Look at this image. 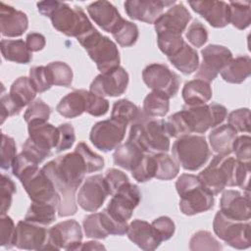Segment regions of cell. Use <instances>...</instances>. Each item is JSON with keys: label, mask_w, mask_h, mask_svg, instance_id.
Returning <instances> with one entry per match:
<instances>
[{"label": "cell", "mask_w": 251, "mask_h": 251, "mask_svg": "<svg viewBox=\"0 0 251 251\" xmlns=\"http://www.w3.org/2000/svg\"><path fill=\"white\" fill-rule=\"evenodd\" d=\"M42 170L51 178L59 194L60 204L57 210L59 217L75 215L77 211L75 193L87 174L81 155L74 151L59 156L44 165Z\"/></svg>", "instance_id": "1"}, {"label": "cell", "mask_w": 251, "mask_h": 251, "mask_svg": "<svg viewBox=\"0 0 251 251\" xmlns=\"http://www.w3.org/2000/svg\"><path fill=\"white\" fill-rule=\"evenodd\" d=\"M226 116V108L215 102L193 106L184 105L182 110L168 118L166 126L170 137L178 138L191 133H205L210 127L220 126Z\"/></svg>", "instance_id": "2"}, {"label": "cell", "mask_w": 251, "mask_h": 251, "mask_svg": "<svg viewBox=\"0 0 251 251\" xmlns=\"http://www.w3.org/2000/svg\"><path fill=\"white\" fill-rule=\"evenodd\" d=\"M250 172L251 163L240 162L230 155L217 154L197 176L213 195H218L226 186H238L249 192Z\"/></svg>", "instance_id": "3"}, {"label": "cell", "mask_w": 251, "mask_h": 251, "mask_svg": "<svg viewBox=\"0 0 251 251\" xmlns=\"http://www.w3.org/2000/svg\"><path fill=\"white\" fill-rule=\"evenodd\" d=\"M36 6L38 12L49 18L52 25L67 36L77 39L94 27L79 6L71 7L65 2L56 0L40 1Z\"/></svg>", "instance_id": "4"}, {"label": "cell", "mask_w": 251, "mask_h": 251, "mask_svg": "<svg viewBox=\"0 0 251 251\" xmlns=\"http://www.w3.org/2000/svg\"><path fill=\"white\" fill-rule=\"evenodd\" d=\"M127 140L146 154L166 153L170 150V135L166 121L151 118L143 111L131 123Z\"/></svg>", "instance_id": "5"}, {"label": "cell", "mask_w": 251, "mask_h": 251, "mask_svg": "<svg viewBox=\"0 0 251 251\" xmlns=\"http://www.w3.org/2000/svg\"><path fill=\"white\" fill-rule=\"evenodd\" d=\"M176 189L180 198V212L186 216L200 214L214 207V195L195 175H180L176 181Z\"/></svg>", "instance_id": "6"}, {"label": "cell", "mask_w": 251, "mask_h": 251, "mask_svg": "<svg viewBox=\"0 0 251 251\" xmlns=\"http://www.w3.org/2000/svg\"><path fill=\"white\" fill-rule=\"evenodd\" d=\"M77 41L96 64L100 74L120 67V52L116 43L102 35L95 27L77 38Z\"/></svg>", "instance_id": "7"}, {"label": "cell", "mask_w": 251, "mask_h": 251, "mask_svg": "<svg viewBox=\"0 0 251 251\" xmlns=\"http://www.w3.org/2000/svg\"><path fill=\"white\" fill-rule=\"evenodd\" d=\"M172 153L178 165L191 172L203 167L211 154L206 138L197 134H186L176 138Z\"/></svg>", "instance_id": "8"}, {"label": "cell", "mask_w": 251, "mask_h": 251, "mask_svg": "<svg viewBox=\"0 0 251 251\" xmlns=\"http://www.w3.org/2000/svg\"><path fill=\"white\" fill-rule=\"evenodd\" d=\"M20 181L32 202L51 204L58 210L60 204L59 194L53 181L42 168L30 169L21 176Z\"/></svg>", "instance_id": "9"}, {"label": "cell", "mask_w": 251, "mask_h": 251, "mask_svg": "<svg viewBox=\"0 0 251 251\" xmlns=\"http://www.w3.org/2000/svg\"><path fill=\"white\" fill-rule=\"evenodd\" d=\"M250 227L249 222L229 220L221 211L217 212L213 221L215 234L235 249H247L250 247Z\"/></svg>", "instance_id": "10"}, {"label": "cell", "mask_w": 251, "mask_h": 251, "mask_svg": "<svg viewBox=\"0 0 251 251\" xmlns=\"http://www.w3.org/2000/svg\"><path fill=\"white\" fill-rule=\"evenodd\" d=\"M82 240V230L75 220H67L48 228V237L43 250H77Z\"/></svg>", "instance_id": "11"}, {"label": "cell", "mask_w": 251, "mask_h": 251, "mask_svg": "<svg viewBox=\"0 0 251 251\" xmlns=\"http://www.w3.org/2000/svg\"><path fill=\"white\" fill-rule=\"evenodd\" d=\"M141 200V192L136 184L130 181L121 186L113 195L108 203L107 212L117 221L127 223L131 218L133 210Z\"/></svg>", "instance_id": "12"}, {"label": "cell", "mask_w": 251, "mask_h": 251, "mask_svg": "<svg viewBox=\"0 0 251 251\" xmlns=\"http://www.w3.org/2000/svg\"><path fill=\"white\" fill-rule=\"evenodd\" d=\"M126 125L114 119L97 122L91 128L89 139L91 143L102 152L116 149L126 135Z\"/></svg>", "instance_id": "13"}, {"label": "cell", "mask_w": 251, "mask_h": 251, "mask_svg": "<svg viewBox=\"0 0 251 251\" xmlns=\"http://www.w3.org/2000/svg\"><path fill=\"white\" fill-rule=\"evenodd\" d=\"M202 62L197 69L195 78L207 82L214 80L226 64L232 59V53L223 45L209 44L201 50Z\"/></svg>", "instance_id": "14"}, {"label": "cell", "mask_w": 251, "mask_h": 251, "mask_svg": "<svg viewBox=\"0 0 251 251\" xmlns=\"http://www.w3.org/2000/svg\"><path fill=\"white\" fill-rule=\"evenodd\" d=\"M142 79L148 88L167 94L170 98L179 89V76L166 65L153 63L142 71Z\"/></svg>", "instance_id": "15"}, {"label": "cell", "mask_w": 251, "mask_h": 251, "mask_svg": "<svg viewBox=\"0 0 251 251\" xmlns=\"http://www.w3.org/2000/svg\"><path fill=\"white\" fill-rule=\"evenodd\" d=\"M109 194L105 177L94 175L84 179L76 195V202L84 211L94 213L102 207Z\"/></svg>", "instance_id": "16"}, {"label": "cell", "mask_w": 251, "mask_h": 251, "mask_svg": "<svg viewBox=\"0 0 251 251\" xmlns=\"http://www.w3.org/2000/svg\"><path fill=\"white\" fill-rule=\"evenodd\" d=\"M128 84V74L122 67L99 74L91 82L89 91L101 96L118 97L123 95Z\"/></svg>", "instance_id": "17"}, {"label": "cell", "mask_w": 251, "mask_h": 251, "mask_svg": "<svg viewBox=\"0 0 251 251\" xmlns=\"http://www.w3.org/2000/svg\"><path fill=\"white\" fill-rule=\"evenodd\" d=\"M221 213L229 220L249 222L251 216L250 193L238 190H224L220 200Z\"/></svg>", "instance_id": "18"}, {"label": "cell", "mask_w": 251, "mask_h": 251, "mask_svg": "<svg viewBox=\"0 0 251 251\" xmlns=\"http://www.w3.org/2000/svg\"><path fill=\"white\" fill-rule=\"evenodd\" d=\"M48 237V228L26 220L20 221L16 226L15 246L24 250H43Z\"/></svg>", "instance_id": "19"}, {"label": "cell", "mask_w": 251, "mask_h": 251, "mask_svg": "<svg viewBox=\"0 0 251 251\" xmlns=\"http://www.w3.org/2000/svg\"><path fill=\"white\" fill-rule=\"evenodd\" d=\"M176 3V1L164 0H127L124 3V7L130 19L146 24H154L163 14L164 8Z\"/></svg>", "instance_id": "20"}, {"label": "cell", "mask_w": 251, "mask_h": 251, "mask_svg": "<svg viewBox=\"0 0 251 251\" xmlns=\"http://www.w3.org/2000/svg\"><path fill=\"white\" fill-rule=\"evenodd\" d=\"M126 235L130 241L144 251H153L163 242L160 233L152 224L138 219L128 225Z\"/></svg>", "instance_id": "21"}, {"label": "cell", "mask_w": 251, "mask_h": 251, "mask_svg": "<svg viewBox=\"0 0 251 251\" xmlns=\"http://www.w3.org/2000/svg\"><path fill=\"white\" fill-rule=\"evenodd\" d=\"M192 10L217 28L229 24V5L225 1H189Z\"/></svg>", "instance_id": "22"}, {"label": "cell", "mask_w": 251, "mask_h": 251, "mask_svg": "<svg viewBox=\"0 0 251 251\" xmlns=\"http://www.w3.org/2000/svg\"><path fill=\"white\" fill-rule=\"evenodd\" d=\"M190 20L191 15L185 6L182 3H176L158 18L154 26L156 32L170 31L182 34Z\"/></svg>", "instance_id": "23"}, {"label": "cell", "mask_w": 251, "mask_h": 251, "mask_svg": "<svg viewBox=\"0 0 251 251\" xmlns=\"http://www.w3.org/2000/svg\"><path fill=\"white\" fill-rule=\"evenodd\" d=\"M91 20L104 31L112 33L123 22L118 9L108 1H95L86 8Z\"/></svg>", "instance_id": "24"}, {"label": "cell", "mask_w": 251, "mask_h": 251, "mask_svg": "<svg viewBox=\"0 0 251 251\" xmlns=\"http://www.w3.org/2000/svg\"><path fill=\"white\" fill-rule=\"evenodd\" d=\"M1 34L6 37H18L24 34L28 27L27 16L12 6L0 3Z\"/></svg>", "instance_id": "25"}, {"label": "cell", "mask_w": 251, "mask_h": 251, "mask_svg": "<svg viewBox=\"0 0 251 251\" xmlns=\"http://www.w3.org/2000/svg\"><path fill=\"white\" fill-rule=\"evenodd\" d=\"M28 138L41 149L51 152L56 148L60 138L59 128L46 123H30L27 125Z\"/></svg>", "instance_id": "26"}, {"label": "cell", "mask_w": 251, "mask_h": 251, "mask_svg": "<svg viewBox=\"0 0 251 251\" xmlns=\"http://www.w3.org/2000/svg\"><path fill=\"white\" fill-rule=\"evenodd\" d=\"M237 136V131L228 124L221 125L210 132L209 142L214 152L221 155H230L232 153V142Z\"/></svg>", "instance_id": "27"}, {"label": "cell", "mask_w": 251, "mask_h": 251, "mask_svg": "<svg viewBox=\"0 0 251 251\" xmlns=\"http://www.w3.org/2000/svg\"><path fill=\"white\" fill-rule=\"evenodd\" d=\"M181 95L185 105H202L211 100L213 91L209 82L195 78L184 84Z\"/></svg>", "instance_id": "28"}, {"label": "cell", "mask_w": 251, "mask_h": 251, "mask_svg": "<svg viewBox=\"0 0 251 251\" xmlns=\"http://www.w3.org/2000/svg\"><path fill=\"white\" fill-rule=\"evenodd\" d=\"M251 73V59L249 56H239L232 58L221 71L223 79L229 83H242Z\"/></svg>", "instance_id": "29"}, {"label": "cell", "mask_w": 251, "mask_h": 251, "mask_svg": "<svg viewBox=\"0 0 251 251\" xmlns=\"http://www.w3.org/2000/svg\"><path fill=\"white\" fill-rule=\"evenodd\" d=\"M85 90H74L63 97L58 103L57 112L67 119H74L85 112Z\"/></svg>", "instance_id": "30"}, {"label": "cell", "mask_w": 251, "mask_h": 251, "mask_svg": "<svg viewBox=\"0 0 251 251\" xmlns=\"http://www.w3.org/2000/svg\"><path fill=\"white\" fill-rule=\"evenodd\" d=\"M144 154L146 153L142 152L136 145L127 140L115 149L113 154L114 164L131 172L141 162Z\"/></svg>", "instance_id": "31"}, {"label": "cell", "mask_w": 251, "mask_h": 251, "mask_svg": "<svg viewBox=\"0 0 251 251\" xmlns=\"http://www.w3.org/2000/svg\"><path fill=\"white\" fill-rule=\"evenodd\" d=\"M1 53L5 60L18 64H28L32 60V53L23 39H2Z\"/></svg>", "instance_id": "32"}, {"label": "cell", "mask_w": 251, "mask_h": 251, "mask_svg": "<svg viewBox=\"0 0 251 251\" xmlns=\"http://www.w3.org/2000/svg\"><path fill=\"white\" fill-rule=\"evenodd\" d=\"M168 59L176 70L184 75L194 73L199 67V56L196 50L186 42L176 54L169 57Z\"/></svg>", "instance_id": "33"}, {"label": "cell", "mask_w": 251, "mask_h": 251, "mask_svg": "<svg viewBox=\"0 0 251 251\" xmlns=\"http://www.w3.org/2000/svg\"><path fill=\"white\" fill-rule=\"evenodd\" d=\"M36 93L37 92L32 86L29 78L26 76H20L12 83L9 95L15 104L20 109H23L33 102Z\"/></svg>", "instance_id": "34"}, {"label": "cell", "mask_w": 251, "mask_h": 251, "mask_svg": "<svg viewBox=\"0 0 251 251\" xmlns=\"http://www.w3.org/2000/svg\"><path fill=\"white\" fill-rule=\"evenodd\" d=\"M170 110V97L160 91L152 90L143 101V112L151 117H164Z\"/></svg>", "instance_id": "35"}, {"label": "cell", "mask_w": 251, "mask_h": 251, "mask_svg": "<svg viewBox=\"0 0 251 251\" xmlns=\"http://www.w3.org/2000/svg\"><path fill=\"white\" fill-rule=\"evenodd\" d=\"M56 212L58 211L54 205L32 202L26 211L25 220L46 226L55 221Z\"/></svg>", "instance_id": "36"}, {"label": "cell", "mask_w": 251, "mask_h": 251, "mask_svg": "<svg viewBox=\"0 0 251 251\" xmlns=\"http://www.w3.org/2000/svg\"><path fill=\"white\" fill-rule=\"evenodd\" d=\"M229 5V24L237 29H245L251 24V8L248 1H231Z\"/></svg>", "instance_id": "37"}, {"label": "cell", "mask_w": 251, "mask_h": 251, "mask_svg": "<svg viewBox=\"0 0 251 251\" xmlns=\"http://www.w3.org/2000/svg\"><path fill=\"white\" fill-rule=\"evenodd\" d=\"M141 110L132 102L126 99H121L114 103L111 112V119L121 122L125 125L133 123L140 115Z\"/></svg>", "instance_id": "38"}, {"label": "cell", "mask_w": 251, "mask_h": 251, "mask_svg": "<svg viewBox=\"0 0 251 251\" xmlns=\"http://www.w3.org/2000/svg\"><path fill=\"white\" fill-rule=\"evenodd\" d=\"M153 155L157 163L155 178L160 180H171L177 176L179 165L174 158L166 153H156Z\"/></svg>", "instance_id": "39"}, {"label": "cell", "mask_w": 251, "mask_h": 251, "mask_svg": "<svg viewBox=\"0 0 251 251\" xmlns=\"http://www.w3.org/2000/svg\"><path fill=\"white\" fill-rule=\"evenodd\" d=\"M157 43L162 53L168 58L176 54L184 45L185 41L181 34L170 31L157 32Z\"/></svg>", "instance_id": "40"}, {"label": "cell", "mask_w": 251, "mask_h": 251, "mask_svg": "<svg viewBox=\"0 0 251 251\" xmlns=\"http://www.w3.org/2000/svg\"><path fill=\"white\" fill-rule=\"evenodd\" d=\"M112 35L122 47H130L137 41L139 30L135 24L124 19L118 27L112 32Z\"/></svg>", "instance_id": "41"}, {"label": "cell", "mask_w": 251, "mask_h": 251, "mask_svg": "<svg viewBox=\"0 0 251 251\" xmlns=\"http://www.w3.org/2000/svg\"><path fill=\"white\" fill-rule=\"evenodd\" d=\"M53 85L70 87L73 82V71L65 62H51L47 66Z\"/></svg>", "instance_id": "42"}, {"label": "cell", "mask_w": 251, "mask_h": 251, "mask_svg": "<svg viewBox=\"0 0 251 251\" xmlns=\"http://www.w3.org/2000/svg\"><path fill=\"white\" fill-rule=\"evenodd\" d=\"M157 163L153 154H144L141 162L130 172L132 177L138 182H146L155 177Z\"/></svg>", "instance_id": "43"}, {"label": "cell", "mask_w": 251, "mask_h": 251, "mask_svg": "<svg viewBox=\"0 0 251 251\" xmlns=\"http://www.w3.org/2000/svg\"><path fill=\"white\" fill-rule=\"evenodd\" d=\"M51 115V108L41 99L33 101L25 112L24 119L28 125L30 123H46Z\"/></svg>", "instance_id": "44"}, {"label": "cell", "mask_w": 251, "mask_h": 251, "mask_svg": "<svg viewBox=\"0 0 251 251\" xmlns=\"http://www.w3.org/2000/svg\"><path fill=\"white\" fill-rule=\"evenodd\" d=\"M190 250H222L220 242L207 230H199L192 235L189 241Z\"/></svg>", "instance_id": "45"}, {"label": "cell", "mask_w": 251, "mask_h": 251, "mask_svg": "<svg viewBox=\"0 0 251 251\" xmlns=\"http://www.w3.org/2000/svg\"><path fill=\"white\" fill-rule=\"evenodd\" d=\"M28 78L37 93L44 92L50 89V87L53 85L46 66H36L30 68Z\"/></svg>", "instance_id": "46"}, {"label": "cell", "mask_w": 251, "mask_h": 251, "mask_svg": "<svg viewBox=\"0 0 251 251\" xmlns=\"http://www.w3.org/2000/svg\"><path fill=\"white\" fill-rule=\"evenodd\" d=\"M75 151L78 152L83 158L84 163L86 165L87 174L95 173L103 169L104 159L100 155L94 153L84 142H79L75 146Z\"/></svg>", "instance_id": "47"}, {"label": "cell", "mask_w": 251, "mask_h": 251, "mask_svg": "<svg viewBox=\"0 0 251 251\" xmlns=\"http://www.w3.org/2000/svg\"><path fill=\"white\" fill-rule=\"evenodd\" d=\"M83 229L85 235L89 238L104 239L109 235L101 223L100 213H93L86 216L83 220Z\"/></svg>", "instance_id": "48"}, {"label": "cell", "mask_w": 251, "mask_h": 251, "mask_svg": "<svg viewBox=\"0 0 251 251\" xmlns=\"http://www.w3.org/2000/svg\"><path fill=\"white\" fill-rule=\"evenodd\" d=\"M85 112L93 117L104 116L109 110V101L90 91L85 90Z\"/></svg>", "instance_id": "49"}, {"label": "cell", "mask_w": 251, "mask_h": 251, "mask_svg": "<svg viewBox=\"0 0 251 251\" xmlns=\"http://www.w3.org/2000/svg\"><path fill=\"white\" fill-rule=\"evenodd\" d=\"M227 124L237 132L250 131V111L248 108L236 109L227 116Z\"/></svg>", "instance_id": "50"}, {"label": "cell", "mask_w": 251, "mask_h": 251, "mask_svg": "<svg viewBox=\"0 0 251 251\" xmlns=\"http://www.w3.org/2000/svg\"><path fill=\"white\" fill-rule=\"evenodd\" d=\"M16 226L8 215H1L0 217V245L5 248H12L15 246Z\"/></svg>", "instance_id": "51"}, {"label": "cell", "mask_w": 251, "mask_h": 251, "mask_svg": "<svg viewBox=\"0 0 251 251\" xmlns=\"http://www.w3.org/2000/svg\"><path fill=\"white\" fill-rule=\"evenodd\" d=\"M17 145L14 140L9 135L2 133L1 141V168L3 170H9L16 158Z\"/></svg>", "instance_id": "52"}, {"label": "cell", "mask_w": 251, "mask_h": 251, "mask_svg": "<svg viewBox=\"0 0 251 251\" xmlns=\"http://www.w3.org/2000/svg\"><path fill=\"white\" fill-rule=\"evenodd\" d=\"M232 153L240 162L250 163L251 160V137L248 134L236 136L232 142Z\"/></svg>", "instance_id": "53"}, {"label": "cell", "mask_w": 251, "mask_h": 251, "mask_svg": "<svg viewBox=\"0 0 251 251\" xmlns=\"http://www.w3.org/2000/svg\"><path fill=\"white\" fill-rule=\"evenodd\" d=\"M185 36L188 42L194 47H202L208 40V31L206 27L199 22L193 21V23L188 26Z\"/></svg>", "instance_id": "54"}, {"label": "cell", "mask_w": 251, "mask_h": 251, "mask_svg": "<svg viewBox=\"0 0 251 251\" xmlns=\"http://www.w3.org/2000/svg\"><path fill=\"white\" fill-rule=\"evenodd\" d=\"M17 191L15 182L11 177L2 175L1 177V215H6L12 204L13 194Z\"/></svg>", "instance_id": "55"}, {"label": "cell", "mask_w": 251, "mask_h": 251, "mask_svg": "<svg viewBox=\"0 0 251 251\" xmlns=\"http://www.w3.org/2000/svg\"><path fill=\"white\" fill-rule=\"evenodd\" d=\"M100 213V219L101 223L104 226V228L107 230V232L113 235H124L127 231L128 225L127 223H122L117 220H115L108 212L106 209H104Z\"/></svg>", "instance_id": "56"}, {"label": "cell", "mask_w": 251, "mask_h": 251, "mask_svg": "<svg viewBox=\"0 0 251 251\" xmlns=\"http://www.w3.org/2000/svg\"><path fill=\"white\" fill-rule=\"evenodd\" d=\"M60 132V138L56 149L57 153L66 151L70 149L75 141V134L74 126L71 124H62L58 126Z\"/></svg>", "instance_id": "57"}, {"label": "cell", "mask_w": 251, "mask_h": 251, "mask_svg": "<svg viewBox=\"0 0 251 251\" xmlns=\"http://www.w3.org/2000/svg\"><path fill=\"white\" fill-rule=\"evenodd\" d=\"M104 177H105L110 195H113L121 186H123L125 183L129 181L127 176L124 172L114 168L107 170Z\"/></svg>", "instance_id": "58"}, {"label": "cell", "mask_w": 251, "mask_h": 251, "mask_svg": "<svg viewBox=\"0 0 251 251\" xmlns=\"http://www.w3.org/2000/svg\"><path fill=\"white\" fill-rule=\"evenodd\" d=\"M22 152L28 157L31 161H33L36 164L42 163L47 157L51 155V152H48L46 150L41 149L39 146H37L30 138H27L25 142L23 145Z\"/></svg>", "instance_id": "59"}, {"label": "cell", "mask_w": 251, "mask_h": 251, "mask_svg": "<svg viewBox=\"0 0 251 251\" xmlns=\"http://www.w3.org/2000/svg\"><path fill=\"white\" fill-rule=\"evenodd\" d=\"M152 226L157 229V231L160 233L163 241L169 240L173 237L175 231H176V226L173 220L169 217L162 216L157 219H155L152 223Z\"/></svg>", "instance_id": "60"}, {"label": "cell", "mask_w": 251, "mask_h": 251, "mask_svg": "<svg viewBox=\"0 0 251 251\" xmlns=\"http://www.w3.org/2000/svg\"><path fill=\"white\" fill-rule=\"evenodd\" d=\"M38 167V164L31 161L28 157H26L23 152L16 156L13 164H12V173L17 178H21V176L29 171L32 168Z\"/></svg>", "instance_id": "61"}, {"label": "cell", "mask_w": 251, "mask_h": 251, "mask_svg": "<svg viewBox=\"0 0 251 251\" xmlns=\"http://www.w3.org/2000/svg\"><path fill=\"white\" fill-rule=\"evenodd\" d=\"M20 109L15 102L12 100L9 94L2 93L1 95V123L3 124L4 121L11 116L18 115L21 112Z\"/></svg>", "instance_id": "62"}, {"label": "cell", "mask_w": 251, "mask_h": 251, "mask_svg": "<svg viewBox=\"0 0 251 251\" xmlns=\"http://www.w3.org/2000/svg\"><path fill=\"white\" fill-rule=\"evenodd\" d=\"M25 44L31 53L38 52L45 47L46 40H45V37L41 33L30 32L26 35Z\"/></svg>", "instance_id": "63"}, {"label": "cell", "mask_w": 251, "mask_h": 251, "mask_svg": "<svg viewBox=\"0 0 251 251\" xmlns=\"http://www.w3.org/2000/svg\"><path fill=\"white\" fill-rule=\"evenodd\" d=\"M102 250L105 249V247L97 242V241H87V242H81V244L79 245L77 250Z\"/></svg>", "instance_id": "64"}]
</instances>
